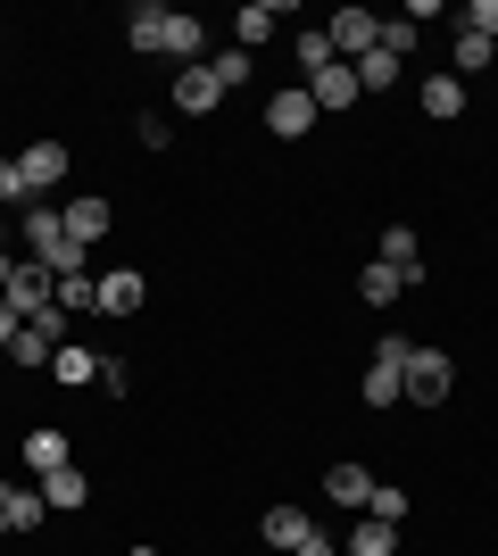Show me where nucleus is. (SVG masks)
<instances>
[{"instance_id": "obj_6", "label": "nucleus", "mask_w": 498, "mask_h": 556, "mask_svg": "<svg viewBox=\"0 0 498 556\" xmlns=\"http://www.w3.org/2000/svg\"><path fill=\"white\" fill-rule=\"evenodd\" d=\"M324 34H332V59H341V67H357V59L382 42V17H374V9H341Z\"/></svg>"}, {"instance_id": "obj_32", "label": "nucleus", "mask_w": 498, "mask_h": 556, "mask_svg": "<svg viewBox=\"0 0 498 556\" xmlns=\"http://www.w3.org/2000/svg\"><path fill=\"white\" fill-rule=\"evenodd\" d=\"M125 382H133V374H125V357H100V391L125 399Z\"/></svg>"}, {"instance_id": "obj_25", "label": "nucleus", "mask_w": 498, "mask_h": 556, "mask_svg": "<svg viewBox=\"0 0 498 556\" xmlns=\"http://www.w3.org/2000/svg\"><path fill=\"white\" fill-rule=\"evenodd\" d=\"M208 75H216V92H241V84H250V50H225V59H208Z\"/></svg>"}, {"instance_id": "obj_28", "label": "nucleus", "mask_w": 498, "mask_h": 556, "mask_svg": "<svg viewBox=\"0 0 498 556\" xmlns=\"http://www.w3.org/2000/svg\"><path fill=\"white\" fill-rule=\"evenodd\" d=\"M416 34H424L416 17H382V50H391V59H407V50H416Z\"/></svg>"}, {"instance_id": "obj_13", "label": "nucleus", "mask_w": 498, "mask_h": 556, "mask_svg": "<svg viewBox=\"0 0 498 556\" xmlns=\"http://www.w3.org/2000/svg\"><path fill=\"white\" fill-rule=\"evenodd\" d=\"M258 532H266V548H299L316 523H308V507H291V498H283V507H266V515H258Z\"/></svg>"}, {"instance_id": "obj_33", "label": "nucleus", "mask_w": 498, "mask_h": 556, "mask_svg": "<svg viewBox=\"0 0 498 556\" xmlns=\"http://www.w3.org/2000/svg\"><path fill=\"white\" fill-rule=\"evenodd\" d=\"M291 556H341V548H332L324 532H308V540H299V548H291Z\"/></svg>"}, {"instance_id": "obj_30", "label": "nucleus", "mask_w": 498, "mask_h": 556, "mask_svg": "<svg viewBox=\"0 0 498 556\" xmlns=\"http://www.w3.org/2000/svg\"><path fill=\"white\" fill-rule=\"evenodd\" d=\"M465 34H482V42H498V0H465Z\"/></svg>"}, {"instance_id": "obj_31", "label": "nucleus", "mask_w": 498, "mask_h": 556, "mask_svg": "<svg viewBox=\"0 0 498 556\" xmlns=\"http://www.w3.org/2000/svg\"><path fill=\"white\" fill-rule=\"evenodd\" d=\"M366 515H374V523H399V515H407V490H382V482H374V498H366Z\"/></svg>"}, {"instance_id": "obj_16", "label": "nucleus", "mask_w": 498, "mask_h": 556, "mask_svg": "<svg viewBox=\"0 0 498 556\" xmlns=\"http://www.w3.org/2000/svg\"><path fill=\"white\" fill-rule=\"evenodd\" d=\"M34 490H42V507H59V515H67V507H84V498H92V482H84L75 465H59V473H42V482H34Z\"/></svg>"}, {"instance_id": "obj_12", "label": "nucleus", "mask_w": 498, "mask_h": 556, "mask_svg": "<svg viewBox=\"0 0 498 556\" xmlns=\"http://www.w3.org/2000/svg\"><path fill=\"white\" fill-rule=\"evenodd\" d=\"M25 465H34V482L59 473V465H75L67 457V432H59V424H34V432H25Z\"/></svg>"}, {"instance_id": "obj_34", "label": "nucleus", "mask_w": 498, "mask_h": 556, "mask_svg": "<svg viewBox=\"0 0 498 556\" xmlns=\"http://www.w3.org/2000/svg\"><path fill=\"white\" fill-rule=\"evenodd\" d=\"M17 325H25V316H17V307H9V300H0V349L17 341Z\"/></svg>"}, {"instance_id": "obj_36", "label": "nucleus", "mask_w": 498, "mask_h": 556, "mask_svg": "<svg viewBox=\"0 0 498 556\" xmlns=\"http://www.w3.org/2000/svg\"><path fill=\"white\" fill-rule=\"evenodd\" d=\"M0 540H9V515H0Z\"/></svg>"}, {"instance_id": "obj_11", "label": "nucleus", "mask_w": 498, "mask_h": 556, "mask_svg": "<svg viewBox=\"0 0 498 556\" xmlns=\"http://www.w3.org/2000/svg\"><path fill=\"white\" fill-rule=\"evenodd\" d=\"M324 498H332V507H357V515H366V498H374V473L341 457V465H332V473H324Z\"/></svg>"}, {"instance_id": "obj_9", "label": "nucleus", "mask_w": 498, "mask_h": 556, "mask_svg": "<svg viewBox=\"0 0 498 556\" xmlns=\"http://www.w3.org/2000/svg\"><path fill=\"white\" fill-rule=\"evenodd\" d=\"M59 225H67V241H84V250H92L100 232H108V200H100V191H84V200H67V208H59Z\"/></svg>"}, {"instance_id": "obj_3", "label": "nucleus", "mask_w": 498, "mask_h": 556, "mask_svg": "<svg viewBox=\"0 0 498 556\" xmlns=\"http://www.w3.org/2000/svg\"><path fill=\"white\" fill-rule=\"evenodd\" d=\"M407 349H416V341L382 332L374 366H366V407H399V399H407Z\"/></svg>"}, {"instance_id": "obj_35", "label": "nucleus", "mask_w": 498, "mask_h": 556, "mask_svg": "<svg viewBox=\"0 0 498 556\" xmlns=\"http://www.w3.org/2000/svg\"><path fill=\"white\" fill-rule=\"evenodd\" d=\"M9 225H17V216H0V257H9Z\"/></svg>"}, {"instance_id": "obj_17", "label": "nucleus", "mask_w": 498, "mask_h": 556, "mask_svg": "<svg viewBox=\"0 0 498 556\" xmlns=\"http://www.w3.org/2000/svg\"><path fill=\"white\" fill-rule=\"evenodd\" d=\"M341 556H399V523H374V515H357V532Z\"/></svg>"}, {"instance_id": "obj_20", "label": "nucleus", "mask_w": 498, "mask_h": 556, "mask_svg": "<svg viewBox=\"0 0 498 556\" xmlns=\"http://www.w3.org/2000/svg\"><path fill=\"white\" fill-rule=\"evenodd\" d=\"M399 291H407V275H399V266H382V257L366 266V275H357V300H374V307H391Z\"/></svg>"}, {"instance_id": "obj_5", "label": "nucleus", "mask_w": 498, "mask_h": 556, "mask_svg": "<svg viewBox=\"0 0 498 556\" xmlns=\"http://www.w3.org/2000/svg\"><path fill=\"white\" fill-rule=\"evenodd\" d=\"M67 141H25L17 150V175H25V191H34V200H50V184H67Z\"/></svg>"}, {"instance_id": "obj_26", "label": "nucleus", "mask_w": 498, "mask_h": 556, "mask_svg": "<svg viewBox=\"0 0 498 556\" xmlns=\"http://www.w3.org/2000/svg\"><path fill=\"white\" fill-rule=\"evenodd\" d=\"M9 208H34V191H25V175H17V159H0V216H9Z\"/></svg>"}, {"instance_id": "obj_37", "label": "nucleus", "mask_w": 498, "mask_h": 556, "mask_svg": "<svg viewBox=\"0 0 498 556\" xmlns=\"http://www.w3.org/2000/svg\"><path fill=\"white\" fill-rule=\"evenodd\" d=\"M0 366H9V349H0Z\"/></svg>"}, {"instance_id": "obj_4", "label": "nucleus", "mask_w": 498, "mask_h": 556, "mask_svg": "<svg viewBox=\"0 0 498 556\" xmlns=\"http://www.w3.org/2000/svg\"><path fill=\"white\" fill-rule=\"evenodd\" d=\"M449 391H457L449 349H407V399L416 407H449Z\"/></svg>"}, {"instance_id": "obj_27", "label": "nucleus", "mask_w": 498, "mask_h": 556, "mask_svg": "<svg viewBox=\"0 0 498 556\" xmlns=\"http://www.w3.org/2000/svg\"><path fill=\"white\" fill-rule=\"evenodd\" d=\"M233 34H241V50H258L266 34H274V9H241V17H233Z\"/></svg>"}, {"instance_id": "obj_24", "label": "nucleus", "mask_w": 498, "mask_h": 556, "mask_svg": "<svg viewBox=\"0 0 498 556\" xmlns=\"http://www.w3.org/2000/svg\"><path fill=\"white\" fill-rule=\"evenodd\" d=\"M299 67H308V84H316L324 67H341V59H332V34H324V25H308V34H299Z\"/></svg>"}, {"instance_id": "obj_29", "label": "nucleus", "mask_w": 498, "mask_h": 556, "mask_svg": "<svg viewBox=\"0 0 498 556\" xmlns=\"http://www.w3.org/2000/svg\"><path fill=\"white\" fill-rule=\"evenodd\" d=\"M59 307L84 316V307H92V275H59Z\"/></svg>"}, {"instance_id": "obj_21", "label": "nucleus", "mask_w": 498, "mask_h": 556, "mask_svg": "<svg viewBox=\"0 0 498 556\" xmlns=\"http://www.w3.org/2000/svg\"><path fill=\"white\" fill-rule=\"evenodd\" d=\"M391 84H399V59H391V50H366V59H357V92H391Z\"/></svg>"}, {"instance_id": "obj_7", "label": "nucleus", "mask_w": 498, "mask_h": 556, "mask_svg": "<svg viewBox=\"0 0 498 556\" xmlns=\"http://www.w3.org/2000/svg\"><path fill=\"white\" fill-rule=\"evenodd\" d=\"M142 300H150V282L133 275V266H117V275H100V282H92V307H100V316H133Z\"/></svg>"}, {"instance_id": "obj_15", "label": "nucleus", "mask_w": 498, "mask_h": 556, "mask_svg": "<svg viewBox=\"0 0 498 556\" xmlns=\"http://www.w3.org/2000/svg\"><path fill=\"white\" fill-rule=\"evenodd\" d=\"M382 266H399L407 282L424 275V250H416V225H382Z\"/></svg>"}, {"instance_id": "obj_8", "label": "nucleus", "mask_w": 498, "mask_h": 556, "mask_svg": "<svg viewBox=\"0 0 498 556\" xmlns=\"http://www.w3.org/2000/svg\"><path fill=\"white\" fill-rule=\"evenodd\" d=\"M308 125H316V92H274L266 100V134L274 141H299Z\"/></svg>"}, {"instance_id": "obj_23", "label": "nucleus", "mask_w": 498, "mask_h": 556, "mask_svg": "<svg viewBox=\"0 0 498 556\" xmlns=\"http://www.w3.org/2000/svg\"><path fill=\"white\" fill-rule=\"evenodd\" d=\"M424 116H465V84H457V75H432L424 84Z\"/></svg>"}, {"instance_id": "obj_2", "label": "nucleus", "mask_w": 498, "mask_h": 556, "mask_svg": "<svg viewBox=\"0 0 498 556\" xmlns=\"http://www.w3.org/2000/svg\"><path fill=\"white\" fill-rule=\"evenodd\" d=\"M17 257H34V266H50V275H84V241H67V225H59V208L50 200H34V208L17 216Z\"/></svg>"}, {"instance_id": "obj_14", "label": "nucleus", "mask_w": 498, "mask_h": 556, "mask_svg": "<svg viewBox=\"0 0 498 556\" xmlns=\"http://www.w3.org/2000/svg\"><path fill=\"white\" fill-rule=\"evenodd\" d=\"M0 515H9V532H34V523H42V490L34 482H0Z\"/></svg>"}, {"instance_id": "obj_10", "label": "nucleus", "mask_w": 498, "mask_h": 556, "mask_svg": "<svg viewBox=\"0 0 498 556\" xmlns=\"http://www.w3.org/2000/svg\"><path fill=\"white\" fill-rule=\"evenodd\" d=\"M166 100H175V109H183V116H208V109H216V100H225V92H216L208 59H200V67H183V75H175V92H166Z\"/></svg>"}, {"instance_id": "obj_18", "label": "nucleus", "mask_w": 498, "mask_h": 556, "mask_svg": "<svg viewBox=\"0 0 498 556\" xmlns=\"http://www.w3.org/2000/svg\"><path fill=\"white\" fill-rule=\"evenodd\" d=\"M308 92H316V109H357V100H366L357 92V67H324Z\"/></svg>"}, {"instance_id": "obj_19", "label": "nucleus", "mask_w": 498, "mask_h": 556, "mask_svg": "<svg viewBox=\"0 0 498 556\" xmlns=\"http://www.w3.org/2000/svg\"><path fill=\"white\" fill-rule=\"evenodd\" d=\"M50 374H59V382H75V391H84V382H100V349L67 341V349H59V357H50Z\"/></svg>"}, {"instance_id": "obj_1", "label": "nucleus", "mask_w": 498, "mask_h": 556, "mask_svg": "<svg viewBox=\"0 0 498 556\" xmlns=\"http://www.w3.org/2000/svg\"><path fill=\"white\" fill-rule=\"evenodd\" d=\"M125 42L200 67V17H191V9H166V0H133V9H125Z\"/></svg>"}, {"instance_id": "obj_22", "label": "nucleus", "mask_w": 498, "mask_h": 556, "mask_svg": "<svg viewBox=\"0 0 498 556\" xmlns=\"http://www.w3.org/2000/svg\"><path fill=\"white\" fill-rule=\"evenodd\" d=\"M490 59H498V42H482V34H465V25H457V84H465V75H482V67H490Z\"/></svg>"}]
</instances>
